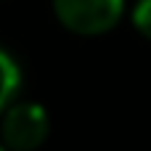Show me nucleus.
Returning a JSON list of instances; mask_svg holds the SVG:
<instances>
[{
  "label": "nucleus",
  "instance_id": "nucleus-5",
  "mask_svg": "<svg viewBox=\"0 0 151 151\" xmlns=\"http://www.w3.org/2000/svg\"><path fill=\"white\" fill-rule=\"evenodd\" d=\"M0 151H3V146H0Z\"/></svg>",
  "mask_w": 151,
  "mask_h": 151
},
{
  "label": "nucleus",
  "instance_id": "nucleus-1",
  "mask_svg": "<svg viewBox=\"0 0 151 151\" xmlns=\"http://www.w3.org/2000/svg\"><path fill=\"white\" fill-rule=\"evenodd\" d=\"M50 133V117L37 101H13L0 114V141L5 151H37Z\"/></svg>",
  "mask_w": 151,
  "mask_h": 151
},
{
  "label": "nucleus",
  "instance_id": "nucleus-2",
  "mask_svg": "<svg viewBox=\"0 0 151 151\" xmlns=\"http://www.w3.org/2000/svg\"><path fill=\"white\" fill-rule=\"evenodd\" d=\"M53 13L64 29L96 37L122 21L125 0H53Z\"/></svg>",
  "mask_w": 151,
  "mask_h": 151
},
{
  "label": "nucleus",
  "instance_id": "nucleus-4",
  "mask_svg": "<svg viewBox=\"0 0 151 151\" xmlns=\"http://www.w3.org/2000/svg\"><path fill=\"white\" fill-rule=\"evenodd\" d=\"M133 27L151 40V0H138L135 8H133Z\"/></svg>",
  "mask_w": 151,
  "mask_h": 151
},
{
  "label": "nucleus",
  "instance_id": "nucleus-3",
  "mask_svg": "<svg viewBox=\"0 0 151 151\" xmlns=\"http://www.w3.org/2000/svg\"><path fill=\"white\" fill-rule=\"evenodd\" d=\"M19 88H21V66L8 50L0 48V114L16 101Z\"/></svg>",
  "mask_w": 151,
  "mask_h": 151
}]
</instances>
